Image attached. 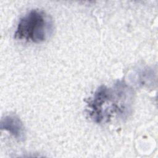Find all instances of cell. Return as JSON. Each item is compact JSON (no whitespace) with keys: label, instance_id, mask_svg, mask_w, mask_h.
I'll return each instance as SVG.
<instances>
[{"label":"cell","instance_id":"cell-1","mask_svg":"<svg viewBox=\"0 0 158 158\" xmlns=\"http://www.w3.org/2000/svg\"><path fill=\"white\" fill-rule=\"evenodd\" d=\"M132 99L131 89L122 81L110 88L101 85L88 99L87 112L94 122L106 123L115 115L123 117L128 114Z\"/></svg>","mask_w":158,"mask_h":158},{"label":"cell","instance_id":"cell-2","mask_svg":"<svg viewBox=\"0 0 158 158\" xmlns=\"http://www.w3.org/2000/svg\"><path fill=\"white\" fill-rule=\"evenodd\" d=\"M53 31L51 18L44 11L33 9L19 20L14 37L21 41L39 43L46 40Z\"/></svg>","mask_w":158,"mask_h":158},{"label":"cell","instance_id":"cell-3","mask_svg":"<svg viewBox=\"0 0 158 158\" xmlns=\"http://www.w3.org/2000/svg\"><path fill=\"white\" fill-rule=\"evenodd\" d=\"M0 127L19 141L25 139V127L20 119L15 115H8L2 118Z\"/></svg>","mask_w":158,"mask_h":158}]
</instances>
